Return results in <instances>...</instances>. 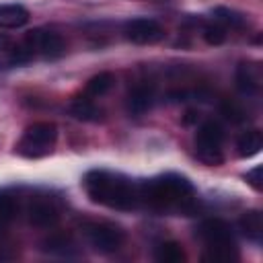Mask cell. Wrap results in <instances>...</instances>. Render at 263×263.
I'll use <instances>...</instances> for the list:
<instances>
[{
	"instance_id": "3",
	"label": "cell",
	"mask_w": 263,
	"mask_h": 263,
	"mask_svg": "<svg viewBox=\"0 0 263 263\" xmlns=\"http://www.w3.org/2000/svg\"><path fill=\"white\" fill-rule=\"evenodd\" d=\"M197 234L205 245V253L201 255L203 261H222V263L238 261L236 238L228 222L220 218H208L199 224Z\"/></svg>"
},
{
	"instance_id": "18",
	"label": "cell",
	"mask_w": 263,
	"mask_h": 263,
	"mask_svg": "<svg viewBox=\"0 0 263 263\" xmlns=\"http://www.w3.org/2000/svg\"><path fill=\"white\" fill-rule=\"evenodd\" d=\"M115 86V76L111 72H99L97 76H92L86 86H84V97L88 99H97V97H105L111 88Z\"/></svg>"
},
{
	"instance_id": "1",
	"label": "cell",
	"mask_w": 263,
	"mask_h": 263,
	"mask_svg": "<svg viewBox=\"0 0 263 263\" xmlns=\"http://www.w3.org/2000/svg\"><path fill=\"white\" fill-rule=\"evenodd\" d=\"M140 208H148L158 214H193L197 205L195 189L183 175H160L148 181H140Z\"/></svg>"
},
{
	"instance_id": "17",
	"label": "cell",
	"mask_w": 263,
	"mask_h": 263,
	"mask_svg": "<svg viewBox=\"0 0 263 263\" xmlns=\"http://www.w3.org/2000/svg\"><path fill=\"white\" fill-rule=\"evenodd\" d=\"M70 113H72V117H76L80 121H101L103 119V109L97 107L92 103V99H88V97L74 99L70 105Z\"/></svg>"
},
{
	"instance_id": "2",
	"label": "cell",
	"mask_w": 263,
	"mask_h": 263,
	"mask_svg": "<svg viewBox=\"0 0 263 263\" xmlns=\"http://www.w3.org/2000/svg\"><path fill=\"white\" fill-rule=\"evenodd\" d=\"M82 185L90 201L99 205L121 210V212H132L142 205L140 203V181H134L121 173L95 168L84 175Z\"/></svg>"
},
{
	"instance_id": "21",
	"label": "cell",
	"mask_w": 263,
	"mask_h": 263,
	"mask_svg": "<svg viewBox=\"0 0 263 263\" xmlns=\"http://www.w3.org/2000/svg\"><path fill=\"white\" fill-rule=\"evenodd\" d=\"M21 212V205H18V199L8 193V191H0V224L8 226Z\"/></svg>"
},
{
	"instance_id": "11",
	"label": "cell",
	"mask_w": 263,
	"mask_h": 263,
	"mask_svg": "<svg viewBox=\"0 0 263 263\" xmlns=\"http://www.w3.org/2000/svg\"><path fill=\"white\" fill-rule=\"evenodd\" d=\"M33 58L23 41H14L10 35L0 33V70H10L29 64Z\"/></svg>"
},
{
	"instance_id": "7",
	"label": "cell",
	"mask_w": 263,
	"mask_h": 263,
	"mask_svg": "<svg viewBox=\"0 0 263 263\" xmlns=\"http://www.w3.org/2000/svg\"><path fill=\"white\" fill-rule=\"evenodd\" d=\"M25 47L29 49L31 58H41V60H58L66 53V41L60 33L51 29H33L25 35L23 39Z\"/></svg>"
},
{
	"instance_id": "9",
	"label": "cell",
	"mask_w": 263,
	"mask_h": 263,
	"mask_svg": "<svg viewBox=\"0 0 263 263\" xmlns=\"http://www.w3.org/2000/svg\"><path fill=\"white\" fill-rule=\"evenodd\" d=\"M27 218H29V224H33L37 228H51L60 220V208L51 197L39 195L29 201Z\"/></svg>"
},
{
	"instance_id": "6",
	"label": "cell",
	"mask_w": 263,
	"mask_h": 263,
	"mask_svg": "<svg viewBox=\"0 0 263 263\" xmlns=\"http://www.w3.org/2000/svg\"><path fill=\"white\" fill-rule=\"evenodd\" d=\"M82 234L86 242L92 247V251L101 255L115 253L125 242V232L117 224H111V222H84Z\"/></svg>"
},
{
	"instance_id": "19",
	"label": "cell",
	"mask_w": 263,
	"mask_h": 263,
	"mask_svg": "<svg viewBox=\"0 0 263 263\" xmlns=\"http://www.w3.org/2000/svg\"><path fill=\"white\" fill-rule=\"evenodd\" d=\"M154 259L160 261V263H183L187 259V255H185V249H183L181 242L166 240V242H160L154 249Z\"/></svg>"
},
{
	"instance_id": "8",
	"label": "cell",
	"mask_w": 263,
	"mask_h": 263,
	"mask_svg": "<svg viewBox=\"0 0 263 263\" xmlns=\"http://www.w3.org/2000/svg\"><path fill=\"white\" fill-rule=\"evenodd\" d=\"M123 37L136 45H152L164 37V29L154 18H129L123 23Z\"/></svg>"
},
{
	"instance_id": "10",
	"label": "cell",
	"mask_w": 263,
	"mask_h": 263,
	"mask_svg": "<svg viewBox=\"0 0 263 263\" xmlns=\"http://www.w3.org/2000/svg\"><path fill=\"white\" fill-rule=\"evenodd\" d=\"M39 249L45 255L62 257V259H72V257L80 255V247H78L76 238L70 232H53V234L45 236L39 242Z\"/></svg>"
},
{
	"instance_id": "12",
	"label": "cell",
	"mask_w": 263,
	"mask_h": 263,
	"mask_svg": "<svg viewBox=\"0 0 263 263\" xmlns=\"http://www.w3.org/2000/svg\"><path fill=\"white\" fill-rule=\"evenodd\" d=\"M154 105V88L150 84H136L125 97V109L129 115H144Z\"/></svg>"
},
{
	"instance_id": "24",
	"label": "cell",
	"mask_w": 263,
	"mask_h": 263,
	"mask_svg": "<svg viewBox=\"0 0 263 263\" xmlns=\"http://www.w3.org/2000/svg\"><path fill=\"white\" fill-rule=\"evenodd\" d=\"M261 173H263V166H261V164H257L255 168L247 171V175H245L247 183H249L253 189H257V191H261V189H263V179H261Z\"/></svg>"
},
{
	"instance_id": "20",
	"label": "cell",
	"mask_w": 263,
	"mask_h": 263,
	"mask_svg": "<svg viewBox=\"0 0 263 263\" xmlns=\"http://www.w3.org/2000/svg\"><path fill=\"white\" fill-rule=\"evenodd\" d=\"M214 21L224 27H230V29H245L249 25V21L242 12H238L234 8H226V6L214 8Z\"/></svg>"
},
{
	"instance_id": "14",
	"label": "cell",
	"mask_w": 263,
	"mask_h": 263,
	"mask_svg": "<svg viewBox=\"0 0 263 263\" xmlns=\"http://www.w3.org/2000/svg\"><path fill=\"white\" fill-rule=\"evenodd\" d=\"M238 228H240L242 236H247L251 242L261 245V240H263V216L259 210H247L238 218Z\"/></svg>"
},
{
	"instance_id": "13",
	"label": "cell",
	"mask_w": 263,
	"mask_h": 263,
	"mask_svg": "<svg viewBox=\"0 0 263 263\" xmlns=\"http://www.w3.org/2000/svg\"><path fill=\"white\" fill-rule=\"evenodd\" d=\"M236 88L242 95H257L261 90V68L259 64L242 62L236 68Z\"/></svg>"
},
{
	"instance_id": "5",
	"label": "cell",
	"mask_w": 263,
	"mask_h": 263,
	"mask_svg": "<svg viewBox=\"0 0 263 263\" xmlns=\"http://www.w3.org/2000/svg\"><path fill=\"white\" fill-rule=\"evenodd\" d=\"M224 127L218 121H205L195 134V154L208 166L224 162Z\"/></svg>"
},
{
	"instance_id": "22",
	"label": "cell",
	"mask_w": 263,
	"mask_h": 263,
	"mask_svg": "<svg viewBox=\"0 0 263 263\" xmlns=\"http://www.w3.org/2000/svg\"><path fill=\"white\" fill-rule=\"evenodd\" d=\"M201 37L208 45H222L226 41V27L220 25V23H208L201 31Z\"/></svg>"
},
{
	"instance_id": "4",
	"label": "cell",
	"mask_w": 263,
	"mask_h": 263,
	"mask_svg": "<svg viewBox=\"0 0 263 263\" xmlns=\"http://www.w3.org/2000/svg\"><path fill=\"white\" fill-rule=\"evenodd\" d=\"M58 142V127L51 121H37L31 123L21 140L14 144V152L25 158H43L53 152V146Z\"/></svg>"
},
{
	"instance_id": "15",
	"label": "cell",
	"mask_w": 263,
	"mask_h": 263,
	"mask_svg": "<svg viewBox=\"0 0 263 263\" xmlns=\"http://www.w3.org/2000/svg\"><path fill=\"white\" fill-rule=\"evenodd\" d=\"M27 21L29 10L23 4H0V29H18Z\"/></svg>"
},
{
	"instance_id": "23",
	"label": "cell",
	"mask_w": 263,
	"mask_h": 263,
	"mask_svg": "<svg viewBox=\"0 0 263 263\" xmlns=\"http://www.w3.org/2000/svg\"><path fill=\"white\" fill-rule=\"evenodd\" d=\"M222 113H224L230 121H234V123H242V121L247 119L245 109H242L238 103H234V101H224V103H222Z\"/></svg>"
},
{
	"instance_id": "16",
	"label": "cell",
	"mask_w": 263,
	"mask_h": 263,
	"mask_svg": "<svg viewBox=\"0 0 263 263\" xmlns=\"http://www.w3.org/2000/svg\"><path fill=\"white\" fill-rule=\"evenodd\" d=\"M263 148V134L259 129H247L236 140V152L240 158H251Z\"/></svg>"
}]
</instances>
